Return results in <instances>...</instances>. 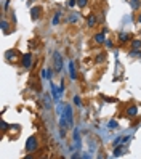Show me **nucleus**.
I'll return each mask as SVG.
<instances>
[{"instance_id": "obj_1", "label": "nucleus", "mask_w": 141, "mask_h": 159, "mask_svg": "<svg viewBox=\"0 0 141 159\" xmlns=\"http://www.w3.org/2000/svg\"><path fill=\"white\" fill-rule=\"evenodd\" d=\"M53 69H55V72H61L63 71V55L59 52L53 53Z\"/></svg>"}, {"instance_id": "obj_2", "label": "nucleus", "mask_w": 141, "mask_h": 159, "mask_svg": "<svg viewBox=\"0 0 141 159\" xmlns=\"http://www.w3.org/2000/svg\"><path fill=\"white\" fill-rule=\"evenodd\" d=\"M64 119L67 121L69 124V129H72L74 127V113H72V106L71 105H64Z\"/></svg>"}, {"instance_id": "obj_3", "label": "nucleus", "mask_w": 141, "mask_h": 159, "mask_svg": "<svg viewBox=\"0 0 141 159\" xmlns=\"http://www.w3.org/2000/svg\"><path fill=\"white\" fill-rule=\"evenodd\" d=\"M37 148H39V140H37V137H29L27 142H26V151L27 153H34V151H37Z\"/></svg>"}, {"instance_id": "obj_4", "label": "nucleus", "mask_w": 141, "mask_h": 159, "mask_svg": "<svg viewBox=\"0 0 141 159\" xmlns=\"http://www.w3.org/2000/svg\"><path fill=\"white\" fill-rule=\"evenodd\" d=\"M21 64H23V68L24 69H31V66H32V55L31 53H26V55H23V60H21Z\"/></svg>"}, {"instance_id": "obj_5", "label": "nucleus", "mask_w": 141, "mask_h": 159, "mask_svg": "<svg viewBox=\"0 0 141 159\" xmlns=\"http://www.w3.org/2000/svg\"><path fill=\"white\" fill-rule=\"evenodd\" d=\"M80 145H82V140H80V134H79V130H74V146H76L77 151H80Z\"/></svg>"}, {"instance_id": "obj_6", "label": "nucleus", "mask_w": 141, "mask_h": 159, "mask_svg": "<svg viewBox=\"0 0 141 159\" xmlns=\"http://www.w3.org/2000/svg\"><path fill=\"white\" fill-rule=\"evenodd\" d=\"M69 77L74 79V81L77 79V69H76V63L74 61H69Z\"/></svg>"}, {"instance_id": "obj_7", "label": "nucleus", "mask_w": 141, "mask_h": 159, "mask_svg": "<svg viewBox=\"0 0 141 159\" xmlns=\"http://www.w3.org/2000/svg\"><path fill=\"white\" fill-rule=\"evenodd\" d=\"M53 71H55V69H51V68H45V69H42L40 76L43 79H51L53 77Z\"/></svg>"}, {"instance_id": "obj_8", "label": "nucleus", "mask_w": 141, "mask_h": 159, "mask_svg": "<svg viewBox=\"0 0 141 159\" xmlns=\"http://www.w3.org/2000/svg\"><path fill=\"white\" fill-rule=\"evenodd\" d=\"M40 11H42L40 7H34V8L31 10V18H32L34 21L39 19V18H40Z\"/></svg>"}, {"instance_id": "obj_9", "label": "nucleus", "mask_w": 141, "mask_h": 159, "mask_svg": "<svg viewBox=\"0 0 141 159\" xmlns=\"http://www.w3.org/2000/svg\"><path fill=\"white\" fill-rule=\"evenodd\" d=\"M96 23H98V18L95 16V15H88V16H87V24H88L90 28L96 26Z\"/></svg>"}, {"instance_id": "obj_10", "label": "nucleus", "mask_w": 141, "mask_h": 159, "mask_svg": "<svg viewBox=\"0 0 141 159\" xmlns=\"http://www.w3.org/2000/svg\"><path fill=\"white\" fill-rule=\"evenodd\" d=\"M141 50V39L132 40V52H140Z\"/></svg>"}, {"instance_id": "obj_11", "label": "nucleus", "mask_w": 141, "mask_h": 159, "mask_svg": "<svg viewBox=\"0 0 141 159\" xmlns=\"http://www.w3.org/2000/svg\"><path fill=\"white\" fill-rule=\"evenodd\" d=\"M136 114H138V108H136V106H130L128 109H127V116H128V117H135Z\"/></svg>"}, {"instance_id": "obj_12", "label": "nucleus", "mask_w": 141, "mask_h": 159, "mask_svg": "<svg viewBox=\"0 0 141 159\" xmlns=\"http://www.w3.org/2000/svg\"><path fill=\"white\" fill-rule=\"evenodd\" d=\"M95 42H96V44H104V42H106L104 32H98L96 36H95Z\"/></svg>"}, {"instance_id": "obj_13", "label": "nucleus", "mask_w": 141, "mask_h": 159, "mask_svg": "<svg viewBox=\"0 0 141 159\" xmlns=\"http://www.w3.org/2000/svg\"><path fill=\"white\" fill-rule=\"evenodd\" d=\"M130 34L128 32H122V34H119V42H122V44H125V42H128L130 40Z\"/></svg>"}, {"instance_id": "obj_14", "label": "nucleus", "mask_w": 141, "mask_h": 159, "mask_svg": "<svg viewBox=\"0 0 141 159\" xmlns=\"http://www.w3.org/2000/svg\"><path fill=\"white\" fill-rule=\"evenodd\" d=\"M61 15H63V11H59V10H58V11L55 13V16H53V21H51V24H53V26H58V24H59V18H61Z\"/></svg>"}, {"instance_id": "obj_15", "label": "nucleus", "mask_w": 141, "mask_h": 159, "mask_svg": "<svg viewBox=\"0 0 141 159\" xmlns=\"http://www.w3.org/2000/svg\"><path fill=\"white\" fill-rule=\"evenodd\" d=\"M124 153H125V148L124 146H114V156H116V158L122 156Z\"/></svg>"}, {"instance_id": "obj_16", "label": "nucleus", "mask_w": 141, "mask_h": 159, "mask_svg": "<svg viewBox=\"0 0 141 159\" xmlns=\"http://www.w3.org/2000/svg\"><path fill=\"white\" fill-rule=\"evenodd\" d=\"M108 129H109V130H117V129H119V124H117V121L111 119V121L108 122Z\"/></svg>"}, {"instance_id": "obj_17", "label": "nucleus", "mask_w": 141, "mask_h": 159, "mask_svg": "<svg viewBox=\"0 0 141 159\" xmlns=\"http://www.w3.org/2000/svg\"><path fill=\"white\" fill-rule=\"evenodd\" d=\"M5 56H7V60H10V61H13V60L16 58V50H8Z\"/></svg>"}, {"instance_id": "obj_18", "label": "nucleus", "mask_w": 141, "mask_h": 159, "mask_svg": "<svg viewBox=\"0 0 141 159\" xmlns=\"http://www.w3.org/2000/svg\"><path fill=\"white\" fill-rule=\"evenodd\" d=\"M130 5H132L133 10H138L141 7V0H130Z\"/></svg>"}, {"instance_id": "obj_19", "label": "nucleus", "mask_w": 141, "mask_h": 159, "mask_svg": "<svg viewBox=\"0 0 141 159\" xmlns=\"http://www.w3.org/2000/svg\"><path fill=\"white\" fill-rule=\"evenodd\" d=\"M87 3H88V0H77V5H79L80 8H84V7H87Z\"/></svg>"}, {"instance_id": "obj_20", "label": "nucleus", "mask_w": 141, "mask_h": 159, "mask_svg": "<svg viewBox=\"0 0 141 159\" xmlns=\"http://www.w3.org/2000/svg\"><path fill=\"white\" fill-rule=\"evenodd\" d=\"M72 101H74V105H76V106H80V105H82V100H80V97H74V100H72Z\"/></svg>"}, {"instance_id": "obj_21", "label": "nucleus", "mask_w": 141, "mask_h": 159, "mask_svg": "<svg viewBox=\"0 0 141 159\" xmlns=\"http://www.w3.org/2000/svg\"><path fill=\"white\" fill-rule=\"evenodd\" d=\"M7 26H8L7 19H2V31H7Z\"/></svg>"}, {"instance_id": "obj_22", "label": "nucleus", "mask_w": 141, "mask_h": 159, "mask_svg": "<svg viewBox=\"0 0 141 159\" xmlns=\"http://www.w3.org/2000/svg\"><path fill=\"white\" fill-rule=\"evenodd\" d=\"M0 125H2V127H0V129H2V130H7V129H8V127H7V122H5V121H2V122H0Z\"/></svg>"}, {"instance_id": "obj_23", "label": "nucleus", "mask_w": 141, "mask_h": 159, "mask_svg": "<svg viewBox=\"0 0 141 159\" xmlns=\"http://www.w3.org/2000/svg\"><path fill=\"white\" fill-rule=\"evenodd\" d=\"M79 19V15H72V16L69 18V21H71V23H74V21H77Z\"/></svg>"}, {"instance_id": "obj_24", "label": "nucleus", "mask_w": 141, "mask_h": 159, "mask_svg": "<svg viewBox=\"0 0 141 159\" xmlns=\"http://www.w3.org/2000/svg\"><path fill=\"white\" fill-rule=\"evenodd\" d=\"M76 3H77V0H69V2H67V7H74Z\"/></svg>"}, {"instance_id": "obj_25", "label": "nucleus", "mask_w": 141, "mask_h": 159, "mask_svg": "<svg viewBox=\"0 0 141 159\" xmlns=\"http://www.w3.org/2000/svg\"><path fill=\"white\" fill-rule=\"evenodd\" d=\"M103 60H104V56H103V55H100V56L96 58V63H101V61H103Z\"/></svg>"}, {"instance_id": "obj_26", "label": "nucleus", "mask_w": 141, "mask_h": 159, "mask_svg": "<svg viewBox=\"0 0 141 159\" xmlns=\"http://www.w3.org/2000/svg\"><path fill=\"white\" fill-rule=\"evenodd\" d=\"M138 23L141 24V13H140V16H138Z\"/></svg>"}, {"instance_id": "obj_27", "label": "nucleus", "mask_w": 141, "mask_h": 159, "mask_svg": "<svg viewBox=\"0 0 141 159\" xmlns=\"http://www.w3.org/2000/svg\"><path fill=\"white\" fill-rule=\"evenodd\" d=\"M140 37H141V31H140Z\"/></svg>"}]
</instances>
